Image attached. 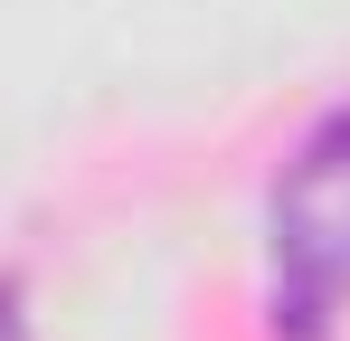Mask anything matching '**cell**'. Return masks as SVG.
I'll return each instance as SVG.
<instances>
[{"label": "cell", "instance_id": "obj_2", "mask_svg": "<svg viewBox=\"0 0 350 341\" xmlns=\"http://www.w3.org/2000/svg\"><path fill=\"white\" fill-rule=\"evenodd\" d=\"M0 341H29V323H19V294L0 284Z\"/></svg>", "mask_w": 350, "mask_h": 341}, {"label": "cell", "instance_id": "obj_1", "mask_svg": "<svg viewBox=\"0 0 350 341\" xmlns=\"http://www.w3.org/2000/svg\"><path fill=\"white\" fill-rule=\"evenodd\" d=\"M265 247H275V332L322 341L332 313L350 303V114H332L284 162Z\"/></svg>", "mask_w": 350, "mask_h": 341}]
</instances>
